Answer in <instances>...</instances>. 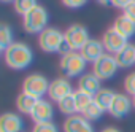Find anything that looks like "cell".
<instances>
[{
	"mask_svg": "<svg viewBox=\"0 0 135 132\" xmlns=\"http://www.w3.org/2000/svg\"><path fill=\"white\" fill-rule=\"evenodd\" d=\"M3 56H5V64L13 70L27 69L33 60L32 49L26 43H21V41H15L13 45H10L5 49Z\"/></svg>",
	"mask_w": 135,
	"mask_h": 132,
	"instance_id": "6da1fadb",
	"label": "cell"
},
{
	"mask_svg": "<svg viewBox=\"0 0 135 132\" xmlns=\"http://www.w3.org/2000/svg\"><path fill=\"white\" fill-rule=\"evenodd\" d=\"M22 24H24V29L26 32L29 34H41L46 26H48V11L46 8H43L41 5L35 7L32 11H29L24 19H22Z\"/></svg>",
	"mask_w": 135,
	"mask_h": 132,
	"instance_id": "7a4b0ae2",
	"label": "cell"
},
{
	"mask_svg": "<svg viewBox=\"0 0 135 132\" xmlns=\"http://www.w3.org/2000/svg\"><path fill=\"white\" fill-rule=\"evenodd\" d=\"M86 60L80 51H70L69 54L62 56L60 59V70L67 77H80L86 69Z\"/></svg>",
	"mask_w": 135,
	"mask_h": 132,
	"instance_id": "3957f363",
	"label": "cell"
},
{
	"mask_svg": "<svg viewBox=\"0 0 135 132\" xmlns=\"http://www.w3.org/2000/svg\"><path fill=\"white\" fill-rule=\"evenodd\" d=\"M64 40H65V35L59 29H56V27H46L38 35V46L45 53H57Z\"/></svg>",
	"mask_w": 135,
	"mask_h": 132,
	"instance_id": "277c9868",
	"label": "cell"
},
{
	"mask_svg": "<svg viewBox=\"0 0 135 132\" xmlns=\"http://www.w3.org/2000/svg\"><path fill=\"white\" fill-rule=\"evenodd\" d=\"M118 67L119 65H118L114 56L110 54V53H105L100 59H97L92 64V73L99 80H110L111 77H114Z\"/></svg>",
	"mask_w": 135,
	"mask_h": 132,
	"instance_id": "5b68a950",
	"label": "cell"
},
{
	"mask_svg": "<svg viewBox=\"0 0 135 132\" xmlns=\"http://www.w3.org/2000/svg\"><path fill=\"white\" fill-rule=\"evenodd\" d=\"M49 91V83L43 75L38 73H32L29 75L24 83H22V92L35 97V99H41L45 94H48Z\"/></svg>",
	"mask_w": 135,
	"mask_h": 132,
	"instance_id": "8992f818",
	"label": "cell"
},
{
	"mask_svg": "<svg viewBox=\"0 0 135 132\" xmlns=\"http://www.w3.org/2000/svg\"><path fill=\"white\" fill-rule=\"evenodd\" d=\"M64 35H65L67 43L70 45L72 51H81V49L84 48V45L91 40L88 30H86L83 26H80V24L70 26L69 29L64 32Z\"/></svg>",
	"mask_w": 135,
	"mask_h": 132,
	"instance_id": "52a82bcc",
	"label": "cell"
},
{
	"mask_svg": "<svg viewBox=\"0 0 135 132\" xmlns=\"http://www.w3.org/2000/svg\"><path fill=\"white\" fill-rule=\"evenodd\" d=\"M102 43H103L105 51H108L110 54L114 56V54H118V53L127 45V40L111 27V29H108V30L103 34V37H102Z\"/></svg>",
	"mask_w": 135,
	"mask_h": 132,
	"instance_id": "ba28073f",
	"label": "cell"
},
{
	"mask_svg": "<svg viewBox=\"0 0 135 132\" xmlns=\"http://www.w3.org/2000/svg\"><path fill=\"white\" fill-rule=\"evenodd\" d=\"M73 94V89H72V84L67 78H57L54 81L49 83V91H48V96L51 100L54 102H60L62 99H65L67 96Z\"/></svg>",
	"mask_w": 135,
	"mask_h": 132,
	"instance_id": "9c48e42d",
	"label": "cell"
},
{
	"mask_svg": "<svg viewBox=\"0 0 135 132\" xmlns=\"http://www.w3.org/2000/svg\"><path fill=\"white\" fill-rule=\"evenodd\" d=\"M54 116V108L52 105L48 102V100H43L40 99L35 105V108L32 110L30 113V118L33 119L35 124H40V122H49Z\"/></svg>",
	"mask_w": 135,
	"mask_h": 132,
	"instance_id": "30bf717a",
	"label": "cell"
},
{
	"mask_svg": "<svg viewBox=\"0 0 135 132\" xmlns=\"http://www.w3.org/2000/svg\"><path fill=\"white\" fill-rule=\"evenodd\" d=\"M64 132H94V129L84 116L73 115L64 121Z\"/></svg>",
	"mask_w": 135,
	"mask_h": 132,
	"instance_id": "8fae6325",
	"label": "cell"
},
{
	"mask_svg": "<svg viewBox=\"0 0 135 132\" xmlns=\"http://www.w3.org/2000/svg\"><path fill=\"white\" fill-rule=\"evenodd\" d=\"M80 53H81V56L84 57L86 62H92L94 64L97 59H100L105 54V48H103L102 41H99V40H89Z\"/></svg>",
	"mask_w": 135,
	"mask_h": 132,
	"instance_id": "7c38bea8",
	"label": "cell"
},
{
	"mask_svg": "<svg viewBox=\"0 0 135 132\" xmlns=\"http://www.w3.org/2000/svg\"><path fill=\"white\" fill-rule=\"evenodd\" d=\"M132 107H133V103L126 94H116V97L111 103V108H110V115L114 118H122L130 111Z\"/></svg>",
	"mask_w": 135,
	"mask_h": 132,
	"instance_id": "4fadbf2b",
	"label": "cell"
},
{
	"mask_svg": "<svg viewBox=\"0 0 135 132\" xmlns=\"http://www.w3.org/2000/svg\"><path fill=\"white\" fill-rule=\"evenodd\" d=\"M78 89L94 97L102 89L100 88V80L94 73H84V75H81V78L78 81Z\"/></svg>",
	"mask_w": 135,
	"mask_h": 132,
	"instance_id": "5bb4252c",
	"label": "cell"
},
{
	"mask_svg": "<svg viewBox=\"0 0 135 132\" xmlns=\"http://www.w3.org/2000/svg\"><path fill=\"white\" fill-rule=\"evenodd\" d=\"M22 126L24 122L16 113H5L0 118V132H21Z\"/></svg>",
	"mask_w": 135,
	"mask_h": 132,
	"instance_id": "9a60e30c",
	"label": "cell"
},
{
	"mask_svg": "<svg viewBox=\"0 0 135 132\" xmlns=\"http://www.w3.org/2000/svg\"><path fill=\"white\" fill-rule=\"evenodd\" d=\"M113 29L118 34H121L126 40H129V38H132L135 35V22L132 19H129L127 16H124V15H121V16H118L114 19Z\"/></svg>",
	"mask_w": 135,
	"mask_h": 132,
	"instance_id": "2e32d148",
	"label": "cell"
},
{
	"mask_svg": "<svg viewBox=\"0 0 135 132\" xmlns=\"http://www.w3.org/2000/svg\"><path fill=\"white\" fill-rule=\"evenodd\" d=\"M114 59H116L118 65L122 69L132 67L135 64V46L132 43H127L118 54H114Z\"/></svg>",
	"mask_w": 135,
	"mask_h": 132,
	"instance_id": "e0dca14e",
	"label": "cell"
},
{
	"mask_svg": "<svg viewBox=\"0 0 135 132\" xmlns=\"http://www.w3.org/2000/svg\"><path fill=\"white\" fill-rule=\"evenodd\" d=\"M114 97H116V92H114V91H111V89H100V91L94 96V102H95L103 111H110Z\"/></svg>",
	"mask_w": 135,
	"mask_h": 132,
	"instance_id": "ac0fdd59",
	"label": "cell"
},
{
	"mask_svg": "<svg viewBox=\"0 0 135 132\" xmlns=\"http://www.w3.org/2000/svg\"><path fill=\"white\" fill-rule=\"evenodd\" d=\"M38 100H40V99H35V97H32V96H29V94H26V92H21V94L16 97V107H18V110H19L21 113L30 115Z\"/></svg>",
	"mask_w": 135,
	"mask_h": 132,
	"instance_id": "d6986e66",
	"label": "cell"
},
{
	"mask_svg": "<svg viewBox=\"0 0 135 132\" xmlns=\"http://www.w3.org/2000/svg\"><path fill=\"white\" fill-rule=\"evenodd\" d=\"M57 105H59V110L64 115L73 116V115L78 113V108H76V102H75V96L73 94H70V96H67L65 99H62Z\"/></svg>",
	"mask_w": 135,
	"mask_h": 132,
	"instance_id": "ffe728a7",
	"label": "cell"
},
{
	"mask_svg": "<svg viewBox=\"0 0 135 132\" xmlns=\"http://www.w3.org/2000/svg\"><path fill=\"white\" fill-rule=\"evenodd\" d=\"M13 43H15L13 41V32H11L10 26L2 24L0 26V48H2V51L5 53V49Z\"/></svg>",
	"mask_w": 135,
	"mask_h": 132,
	"instance_id": "44dd1931",
	"label": "cell"
},
{
	"mask_svg": "<svg viewBox=\"0 0 135 132\" xmlns=\"http://www.w3.org/2000/svg\"><path fill=\"white\" fill-rule=\"evenodd\" d=\"M73 96H75V102H76V108H78V113H83L86 108H88V105L94 100V97L92 96H89V94H86V92H83V91H75L73 92Z\"/></svg>",
	"mask_w": 135,
	"mask_h": 132,
	"instance_id": "7402d4cb",
	"label": "cell"
},
{
	"mask_svg": "<svg viewBox=\"0 0 135 132\" xmlns=\"http://www.w3.org/2000/svg\"><path fill=\"white\" fill-rule=\"evenodd\" d=\"M13 3H15L16 13H19V15H22V16H26L29 11H32L35 7H38L37 0H15Z\"/></svg>",
	"mask_w": 135,
	"mask_h": 132,
	"instance_id": "603a6c76",
	"label": "cell"
},
{
	"mask_svg": "<svg viewBox=\"0 0 135 132\" xmlns=\"http://www.w3.org/2000/svg\"><path fill=\"white\" fill-rule=\"evenodd\" d=\"M81 115H83L88 121H95V119H99V118L103 115V110H102V108L94 102V100H92V102L88 105V108H86Z\"/></svg>",
	"mask_w": 135,
	"mask_h": 132,
	"instance_id": "cb8c5ba5",
	"label": "cell"
},
{
	"mask_svg": "<svg viewBox=\"0 0 135 132\" xmlns=\"http://www.w3.org/2000/svg\"><path fill=\"white\" fill-rule=\"evenodd\" d=\"M124 89L127 91V94L135 97V72L129 73L124 80Z\"/></svg>",
	"mask_w": 135,
	"mask_h": 132,
	"instance_id": "d4e9b609",
	"label": "cell"
},
{
	"mask_svg": "<svg viewBox=\"0 0 135 132\" xmlns=\"http://www.w3.org/2000/svg\"><path fill=\"white\" fill-rule=\"evenodd\" d=\"M32 132H59V129L56 127L54 122H40V124H35L33 130Z\"/></svg>",
	"mask_w": 135,
	"mask_h": 132,
	"instance_id": "484cf974",
	"label": "cell"
},
{
	"mask_svg": "<svg viewBox=\"0 0 135 132\" xmlns=\"http://www.w3.org/2000/svg\"><path fill=\"white\" fill-rule=\"evenodd\" d=\"M88 0H62V3L67 8H81L83 5H86Z\"/></svg>",
	"mask_w": 135,
	"mask_h": 132,
	"instance_id": "4316f807",
	"label": "cell"
},
{
	"mask_svg": "<svg viewBox=\"0 0 135 132\" xmlns=\"http://www.w3.org/2000/svg\"><path fill=\"white\" fill-rule=\"evenodd\" d=\"M135 0H111V5L116 7V8H121V10H126L130 3H133Z\"/></svg>",
	"mask_w": 135,
	"mask_h": 132,
	"instance_id": "83f0119b",
	"label": "cell"
},
{
	"mask_svg": "<svg viewBox=\"0 0 135 132\" xmlns=\"http://www.w3.org/2000/svg\"><path fill=\"white\" fill-rule=\"evenodd\" d=\"M124 16H127L129 19H132L133 22H135V2L133 3H130L126 10H124V13H122Z\"/></svg>",
	"mask_w": 135,
	"mask_h": 132,
	"instance_id": "f1b7e54d",
	"label": "cell"
},
{
	"mask_svg": "<svg viewBox=\"0 0 135 132\" xmlns=\"http://www.w3.org/2000/svg\"><path fill=\"white\" fill-rule=\"evenodd\" d=\"M102 132H121V130H119L118 127H105Z\"/></svg>",
	"mask_w": 135,
	"mask_h": 132,
	"instance_id": "f546056e",
	"label": "cell"
},
{
	"mask_svg": "<svg viewBox=\"0 0 135 132\" xmlns=\"http://www.w3.org/2000/svg\"><path fill=\"white\" fill-rule=\"evenodd\" d=\"M97 2L100 5H108V3H111V0H97Z\"/></svg>",
	"mask_w": 135,
	"mask_h": 132,
	"instance_id": "4dcf8cb0",
	"label": "cell"
},
{
	"mask_svg": "<svg viewBox=\"0 0 135 132\" xmlns=\"http://www.w3.org/2000/svg\"><path fill=\"white\" fill-rule=\"evenodd\" d=\"M132 103H133V108H135V97L132 99Z\"/></svg>",
	"mask_w": 135,
	"mask_h": 132,
	"instance_id": "1f68e13d",
	"label": "cell"
},
{
	"mask_svg": "<svg viewBox=\"0 0 135 132\" xmlns=\"http://www.w3.org/2000/svg\"><path fill=\"white\" fill-rule=\"evenodd\" d=\"M2 2H15V0H2Z\"/></svg>",
	"mask_w": 135,
	"mask_h": 132,
	"instance_id": "d6a6232c",
	"label": "cell"
}]
</instances>
